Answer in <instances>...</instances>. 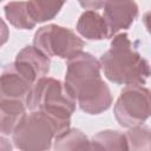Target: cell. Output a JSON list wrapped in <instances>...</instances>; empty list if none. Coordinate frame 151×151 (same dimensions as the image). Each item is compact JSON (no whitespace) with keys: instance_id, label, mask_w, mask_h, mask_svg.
I'll list each match as a JSON object with an SVG mask.
<instances>
[{"instance_id":"obj_19","label":"cell","mask_w":151,"mask_h":151,"mask_svg":"<svg viewBox=\"0 0 151 151\" xmlns=\"http://www.w3.org/2000/svg\"><path fill=\"white\" fill-rule=\"evenodd\" d=\"M143 22L147 29V32L151 34V9L147 11L144 15H143Z\"/></svg>"},{"instance_id":"obj_7","label":"cell","mask_w":151,"mask_h":151,"mask_svg":"<svg viewBox=\"0 0 151 151\" xmlns=\"http://www.w3.org/2000/svg\"><path fill=\"white\" fill-rule=\"evenodd\" d=\"M103 17L107 24L110 38L129 29L138 17V6L134 1H105Z\"/></svg>"},{"instance_id":"obj_8","label":"cell","mask_w":151,"mask_h":151,"mask_svg":"<svg viewBox=\"0 0 151 151\" xmlns=\"http://www.w3.org/2000/svg\"><path fill=\"white\" fill-rule=\"evenodd\" d=\"M101 65L92 54L81 52L74 58L67 60V68L65 74V85L73 97L76 87L86 78L100 74ZM74 98V97H73Z\"/></svg>"},{"instance_id":"obj_9","label":"cell","mask_w":151,"mask_h":151,"mask_svg":"<svg viewBox=\"0 0 151 151\" xmlns=\"http://www.w3.org/2000/svg\"><path fill=\"white\" fill-rule=\"evenodd\" d=\"M14 63L32 84L46 77L51 66V59L34 46H25L17 54Z\"/></svg>"},{"instance_id":"obj_15","label":"cell","mask_w":151,"mask_h":151,"mask_svg":"<svg viewBox=\"0 0 151 151\" xmlns=\"http://www.w3.org/2000/svg\"><path fill=\"white\" fill-rule=\"evenodd\" d=\"M6 19L11 25L19 29H32L35 27V22L32 20L28 8L27 1H19V2H8L4 7Z\"/></svg>"},{"instance_id":"obj_18","label":"cell","mask_w":151,"mask_h":151,"mask_svg":"<svg viewBox=\"0 0 151 151\" xmlns=\"http://www.w3.org/2000/svg\"><path fill=\"white\" fill-rule=\"evenodd\" d=\"M79 4L90 11H97V9L104 8V6H105V1H85V2L80 1Z\"/></svg>"},{"instance_id":"obj_12","label":"cell","mask_w":151,"mask_h":151,"mask_svg":"<svg viewBox=\"0 0 151 151\" xmlns=\"http://www.w3.org/2000/svg\"><path fill=\"white\" fill-rule=\"evenodd\" d=\"M77 32L87 40H103L110 38L107 24L97 11H85L78 19Z\"/></svg>"},{"instance_id":"obj_13","label":"cell","mask_w":151,"mask_h":151,"mask_svg":"<svg viewBox=\"0 0 151 151\" xmlns=\"http://www.w3.org/2000/svg\"><path fill=\"white\" fill-rule=\"evenodd\" d=\"M92 151H129L126 136L116 130H104L91 138Z\"/></svg>"},{"instance_id":"obj_11","label":"cell","mask_w":151,"mask_h":151,"mask_svg":"<svg viewBox=\"0 0 151 151\" xmlns=\"http://www.w3.org/2000/svg\"><path fill=\"white\" fill-rule=\"evenodd\" d=\"M26 103L18 99L0 98V131L2 136L13 134L26 117Z\"/></svg>"},{"instance_id":"obj_1","label":"cell","mask_w":151,"mask_h":151,"mask_svg":"<svg viewBox=\"0 0 151 151\" xmlns=\"http://www.w3.org/2000/svg\"><path fill=\"white\" fill-rule=\"evenodd\" d=\"M99 63L105 77L118 85H144L151 76V67L134 48L126 33L111 40L110 48L101 54Z\"/></svg>"},{"instance_id":"obj_3","label":"cell","mask_w":151,"mask_h":151,"mask_svg":"<svg viewBox=\"0 0 151 151\" xmlns=\"http://www.w3.org/2000/svg\"><path fill=\"white\" fill-rule=\"evenodd\" d=\"M29 111H41L61 120H71L77 107V100L67 90L65 83L44 77L31 88L26 99Z\"/></svg>"},{"instance_id":"obj_10","label":"cell","mask_w":151,"mask_h":151,"mask_svg":"<svg viewBox=\"0 0 151 151\" xmlns=\"http://www.w3.org/2000/svg\"><path fill=\"white\" fill-rule=\"evenodd\" d=\"M34 84L17 67L15 63L7 64L1 72L0 81V98L18 99L26 103L27 96Z\"/></svg>"},{"instance_id":"obj_16","label":"cell","mask_w":151,"mask_h":151,"mask_svg":"<svg viewBox=\"0 0 151 151\" xmlns=\"http://www.w3.org/2000/svg\"><path fill=\"white\" fill-rule=\"evenodd\" d=\"M64 2H55V1H27L28 13L32 20L35 24L45 22L52 20L63 8Z\"/></svg>"},{"instance_id":"obj_14","label":"cell","mask_w":151,"mask_h":151,"mask_svg":"<svg viewBox=\"0 0 151 151\" xmlns=\"http://www.w3.org/2000/svg\"><path fill=\"white\" fill-rule=\"evenodd\" d=\"M54 151H92L91 140L78 129H68L54 139Z\"/></svg>"},{"instance_id":"obj_4","label":"cell","mask_w":151,"mask_h":151,"mask_svg":"<svg viewBox=\"0 0 151 151\" xmlns=\"http://www.w3.org/2000/svg\"><path fill=\"white\" fill-rule=\"evenodd\" d=\"M33 46L48 58L58 57L70 60L83 52L85 41L72 29L50 24L34 33Z\"/></svg>"},{"instance_id":"obj_2","label":"cell","mask_w":151,"mask_h":151,"mask_svg":"<svg viewBox=\"0 0 151 151\" xmlns=\"http://www.w3.org/2000/svg\"><path fill=\"white\" fill-rule=\"evenodd\" d=\"M71 120H61L41 111H31L12 134L20 151H48L55 137L70 129Z\"/></svg>"},{"instance_id":"obj_6","label":"cell","mask_w":151,"mask_h":151,"mask_svg":"<svg viewBox=\"0 0 151 151\" xmlns=\"http://www.w3.org/2000/svg\"><path fill=\"white\" fill-rule=\"evenodd\" d=\"M73 97L81 111L88 114L103 113L112 104L110 88L100 74L84 79L76 87Z\"/></svg>"},{"instance_id":"obj_17","label":"cell","mask_w":151,"mask_h":151,"mask_svg":"<svg viewBox=\"0 0 151 151\" xmlns=\"http://www.w3.org/2000/svg\"><path fill=\"white\" fill-rule=\"evenodd\" d=\"M129 151H151V129L146 125H138L129 129L125 133Z\"/></svg>"},{"instance_id":"obj_5","label":"cell","mask_w":151,"mask_h":151,"mask_svg":"<svg viewBox=\"0 0 151 151\" xmlns=\"http://www.w3.org/2000/svg\"><path fill=\"white\" fill-rule=\"evenodd\" d=\"M113 113L123 127L142 125L151 117V90L142 85L125 86L114 104Z\"/></svg>"}]
</instances>
